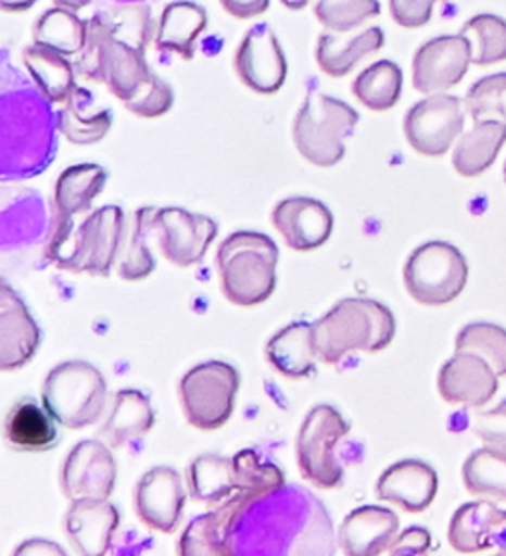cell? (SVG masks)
Returning <instances> with one entry per match:
<instances>
[{
	"label": "cell",
	"instance_id": "6da1fadb",
	"mask_svg": "<svg viewBox=\"0 0 506 556\" xmlns=\"http://www.w3.org/2000/svg\"><path fill=\"white\" fill-rule=\"evenodd\" d=\"M79 76L101 81L137 117L156 119L170 112L175 93L154 74L144 50L111 36L103 12L88 21V40L77 58Z\"/></svg>",
	"mask_w": 506,
	"mask_h": 556
},
{
	"label": "cell",
	"instance_id": "7a4b0ae2",
	"mask_svg": "<svg viewBox=\"0 0 506 556\" xmlns=\"http://www.w3.org/2000/svg\"><path fill=\"white\" fill-rule=\"evenodd\" d=\"M125 232L127 218L119 206L89 212L79 224L76 216L54 212L46 256L67 271L107 278L122 256Z\"/></svg>",
	"mask_w": 506,
	"mask_h": 556
},
{
	"label": "cell",
	"instance_id": "3957f363",
	"mask_svg": "<svg viewBox=\"0 0 506 556\" xmlns=\"http://www.w3.org/2000/svg\"><path fill=\"white\" fill-rule=\"evenodd\" d=\"M396 319L392 312L375 300H344L325 317L313 323L315 355L327 365L341 363L354 351L378 353L392 343Z\"/></svg>",
	"mask_w": 506,
	"mask_h": 556
},
{
	"label": "cell",
	"instance_id": "277c9868",
	"mask_svg": "<svg viewBox=\"0 0 506 556\" xmlns=\"http://www.w3.org/2000/svg\"><path fill=\"white\" fill-rule=\"evenodd\" d=\"M279 250L269 236L238 230L228 236L216 254L224 298L253 307L271 298L277 283Z\"/></svg>",
	"mask_w": 506,
	"mask_h": 556
},
{
	"label": "cell",
	"instance_id": "5b68a950",
	"mask_svg": "<svg viewBox=\"0 0 506 556\" xmlns=\"http://www.w3.org/2000/svg\"><path fill=\"white\" fill-rule=\"evenodd\" d=\"M360 115L337 98L308 91L293 122V141L315 167H334L346 153L344 141L354 134Z\"/></svg>",
	"mask_w": 506,
	"mask_h": 556
},
{
	"label": "cell",
	"instance_id": "8992f818",
	"mask_svg": "<svg viewBox=\"0 0 506 556\" xmlns=\"http://www.w3.org/2000/svg\"><path fill=\"white\" fill-rule=\"evenodd\" d=\"M105 396V379L98 368L84 361H69L52 368L42 392L46 410L74 430L100 420Z\"/></svg>",
	"mask_w": 506,
	"mask_h": 556
},
{
	"label": "cell",
	"instance_id": "52a82bcc",
	"mask_svg": "<svg viewBox=\"0 0 506 556\" xmlns=\"http://www.w3.org/2000/svg\"><path fill=\"white\" fill-rule=\"evenodd\" d=\"M469 266L450 242H428L416 248L404 267V283L421 305H445L457 300L467 286Z\"/></svg>",
	"mask_w": 506,
	"mask_h": 556
},
{
	"label": "cell",
	"instance_id": "ba28073f",
	"mask_svg": "<svg viewBox=\"0 0 506 556\" xmlns=\"http://www.w3.org/2000/svg\"><path fill=\"white\" fill-rule=\"evenodd\" d=\"M349 432V422L329 404H320L308 412L298 438L299 471L308 483L322 490L341 485L344 469L337 447Z\"/></svg>",
	"mask_w": 506,
	"mask_h": 556
},
{
	"label": "cell",
	"instance_id": "9c48e42d",
	"mask_svg": "<svg viewBox=\"0 0 506 556\" xmlns=\"http://www.w3.org/2000/svg\"><path fill=\"white\" fill-rule=\"evenodd\" d=\"M238 389L240 372L228 363L210 361L190 368L178 389L188 422L199 430L222 428L231 418Z\"/></svg>",
	"mask_w": 506,
	"mask_h": 556
},
{
	"label": "cell",
	"instance_id": "30bf717a",
	"mask_svg": "<svg viewBox=\"0 0 506 556\" xmlns=\"http://www.w3.org/2000/svg\"><path fill=\"white\" fill-rule=\"evenodd\" d=\"M218 236V224L210 216L168 206L154 208L151 238L161 254L178 267L200 264Z\"/></svg>",
	"mask_w": 506,
	"mask_h": 556
},
{
	"label": "cell",
	"instance_id": "8fae6325",
	"mask_svg": "<svg viewBox=\"0 0 506 556\" xmlns=\"http://www.w3.org/2000/svg\"><path fill=\"white\" fill-rule=\"evenodd\" d=\"M463 125L461 100L447 93H431L407 110L404 134L409 147L419 155L441 156L461 135Z\"/></svg>",
	"mask_w": 506,
	"mask_h": 556
},
{
	"label": "cell",
	"instance_id": "7c38bea8",
	"mask_svg": "<svg viewBox=\"0 0 506 556\" xmlns=\"http://www.w3.org/2000/svg\"><path fill=\"white\" fill-rule=\"evenodd\" d=\"M233 70L243 86L262 96H271L283 88L287 58L283 46L269 24H253L243 34L233 56Z\"/></svg>",
	"mask_w": 506,
	"mask_h": 556
},
{
	"label": "cell",
	"instance_id": "4fadbf2b",
	"mask_svg": "<svg viewBox=\"0 0 506 556\" xmlns=\"http://www.w3.org/2000/svg\"><path fill=\"white\" fill-rule=\"evenodd\" d=\"M473 62V46L465 34L438 36L414 56V88L419 93H441L457 86Z\"/></svg>",
	"mask_w": 506,
	"mask_h": 556
},
{
	"label": "cell",
	"instance_id": "5bb4252c",
	"mask_svg": "<svg viewBox=\"0 0 506 556\" xmlns=\"http://www.w3.org/2000/svg\"><path fill=\"white\" fill-rule=\"evenodd\" d=\"M117 469L110 450L88 440L69 452L62 469V490L69 501L107 500L115 488Z\"/></svg>",
	"mask_w": 506,
	"mask_h": 556
},
{
	"label": "cell",
	"instance_id": "9a60e30c",
	"mask_svg": "<svg viewBox=\"0 0 506 556\" xmlns=\"http://www.w3.org/2000/svg\"><path fill=\"white\" fill-rule=\"evenodd\" d=\"M498 389V375L483 356L457 351L440 370L438 390L453 406L479 408L491 401Z\"/></svg>",
	"mask_w": 506,
	"mask_h": 556
},
{
	"label": "cell",
	"instance_id": "2e32d148",
	"mask_svg": "<svg viewBox=\"0 0 506 556\" xmlns=\"http://www.w3.org/2000/svg\"><path fill=\"white\" fill-rule=\"evenodd\" d=\"M271 224L291 250L308 252L327 244L334 228V218L329 206L317 199L291 197L277 202L271 212Z\"/></svg>",
	"mask_w": 506,
	"mask_h": 556
},
{
	"label": "cell",
	"instance_id": "e0dca14e",
	"mask_svg": "<svg viewBox=\"0 0 506 556\" xmlns=\"http://www.w3.org/2000/svg\"><path fill=\"white\" fill-rule=\"evenodd\" d=\"M135 509L149 529L173 533L185 509V490L177 469L159 466L147 471L135 491Z\"/></svg>",
	"mask_w": 506,
	"mask_h": 556
},
{
	"label": "cell",
	"instance_id": "ac0fdd59",
	"mask_svg": "<svg viewBox=\"0 0 506 556\" xmlns=\"http://www.w3.org/2000/svg\"><path fill=\"white\" fill-rule=\"evenodd\" d=\"M40 331L18 293L0 279V370H16L33 358Z\"/></svg>",
	"mask_w": 506,
	"mask_h": 556
},
{
	"label": "cell",
	"instance_id": "d6986e66",
	"mask_svg": "<svg viewBox=\"0 0 506 556\" xmlns=\"http://www.w3.org/2000/svg\"><path fill=\"white\" fill-rule=\"evenodd\" d=\"M440 488V478L430 464L404 459L385 469L376 483L378 500L396 503L407 513H421L430 507Z\"/></svg>",
	"mask_w": 506,
	"mask_h": 556
},
{
	"label": "cell",
	"instance_id": "ffe728a7",
	"mask_svg": "<svg viewBox=\"0 0 506 556\" xmlns=\"http://www.w3.org/2000/svg\"><path fill=\"white\" fill-rule=\"evenodd\" d=\"M400 531L396 513L366 505L354 509L341 525L339 545L351 556H376L385 553Z\"/></svg>",
	"mask_w": 506,
	"mask_h": 556
},
{
	"label": "cell",
	"instance_id": "44dd1931",
	"mask_svg": "<svg viewBox=\"0 0 506 556\" xmlns=\"http://www.w3.org/2000/svg\"><path fill=\"white\" fill-rule=\"evenodd\" d=\"M119 525V513L105 500H76L66 515L69 543L81 555H105Z\"/></svg>",
	"mask_w": 506,
	"mask_h": 556
},
{
	"label": "cell",
	"instance_id": "7402d4cb",
	"mask_svg": "<svg viewBox=\"0 0 506 556\" xmlns=\"http://www.w3.org/2000/svg\"><path fill=\"white\" fill-rule=\"evenodd\" d=\"M206 26L208 12L202 4L192 0H175L166 4L159 18L154 42L161 52L177 54L188 62L197 54V45Z\"/></svg>",
	"mask_w": 506,
	"mask_h": 556
},
{
	"label": "cell",
	"instance_id": "603a6c76",
	"mask_svg": "<svg viewBox=\"0 0 506 556\" xmlns=\"http://www.w3.org/2000/svg\"><path fill=\"white\" fill-rule=\"evenodd\" d=\"M506 527V511L491 501L465 503L453 513L450 523V545L457 553H479L493 545L501 529Z\"/></svg>",
	"mask_w": 506,
	"mask_h": 556
},
{
	"label": "cell",
	"instance_id": "cb8c5ba5",
	"mask_svg": "<svg viewBox=\"0 0 506 556\" xmlns=\"http://www.w3.org/2000/svg\"><path fill=\"white\" fill-rule=\"evenodd\" d=\"M23 62L34 84L50 103H66L76 86V64L50 46L33 42L23 50Z\"/></svg>",
	"mask_w": 506,
	"mask_h": 556
},
{
	"label": "cell",
	"instance_id": "d4e9b609",
	"mask_svg": "<svg viewBox=\"0 0 506 556\" xmlns=\"http://www.w3.org/2000/svg\"><path fill=\"white\" fill-rule=\"evenodd\" d=\"M384 42V30L378 26L356 34L353 38H341L339 33H325L319 36L315 58L327 76L342 78L351 74L360 60L382 50Z\"/></svg>",
	"mask_w": 506,
	"mask_h": 556
},
{
	"label": "cell",
	"instance_id": "484cf974",
	"mask_svg": "<svg viewBox=\"0 0 506 556\" xmlns=\"http://www.w3.org/2000/svg\"><path fill=\"white\" fill-rule=\"evenodd\" d=\"M267 361L279 375L289 379H303L315 370V346H313V325L291 323L286 329L271 337L265 349Z\"/></svg>",
	"mask_w": 506,
	"mask_h": 556
},
{
	"label": "cell",
	"instance_id": "4316f807",
	"mask_svg": "<svg viewBox=\"0 0 506 556\" xmlns=\"http://www.w3.org/2000/svg\"><path fill=\"white\" fill-rule=\"evenodd\" d=\"M505 143V122H475L473 129L455 146L453 167L461 177H479L495 163Z\"/></svg>",
	"mask_w": 506,
	"mask_h": 556
},
{
	"label": "cell",
	"instance_id": "83f0119b",
	"mask_svg": "<svg viewBox=\"0 0 506 556\" xmlns=\"http://www.w3.org/2000/svg\"><path fill=\"white\" fill-rule=\"evenodd\" d=\"M54 416L34 401L16 402L4 420V438L18 452H46L58 444Z\"/></svg>",
	"mask_w": 506,
	"mask_h": 556
},
{
	"label": "cell",
	"instance_id": "f1b7e54d",
	"mask_svg": "<svg viewBox=\"0 0 506 556\" xmlns=\"http://www.w3.org/2000/svg\"><path fill=\"white\" fill-rule=\"evenodd\" d=\"M113 123L111 110L96 105L91 91L84 88L74 89L67 98L64 110L60 112V129L67 141L74 146H93L101 141Z\"/></svg>",
	"mask_w": 506,
	"mask_h": 556
},
{
	"label": "cell",
	"instance_id": "f546056e",
	"mask_svg": "<svg viewBox=\"0 0 506 556\" xmlns=\"http://www.w3.org/2000/svg\"><path fill=\"white\" fill-rule=\"evenodd\" d=\"M107 173L100 165H76L60 175L54 189V212L64 216L88 214L105 190Z\"/></svg>",
	"mask_w": 506,
	"mask_h": 556
},
{
	"label": "cell",
	"instance_id": "4dcf8cb0",
	"mask_svg": "<svg viewBox=\"0 0 506 556\" xmlns=\"http://www.w3.org/2000/svg\"><path fill=\"white\" fill-rule=\"evenodd\" d=\"M154 424L151 402L143 392L125 389L115 394V404L110 420L101 428L100 434L111 445H125L131 440L143 438Z\"/></svg>",
	"mask_w": 506,
	"mask_h": 556
},
{
	"label": "cell",
	"instance_id": "1f68e13d",
	"mask_svg": "<svg viewBox=\"0 0 506 556\" xmlns=\"http://www.w3.org/2000/svg\"><path fill=\"white\" fill-rule=\"evenodd\" d=\"M33 36L38 45L50 46L66 56H79L88 40V21L79 18L77 12L54 7L36 18Z\"/></svg>",
	"mask_w": 506,
	"mask_h": 556
},
{
	"label": "cell",
	"instance_id": "d6a6232c",
	"mask_svg": "<svg viewBox=\"0 0 506 556\" xmlns=\"http://www.w3.org/2000/svg\"><path fill=\"white\" fill-rule=\"evenodd\" d=\"M463 483L467 491L489 501H506V452L484 445L463 464Z\"/></svg>",
	"mask_w": 506,
	"mask_h": 556
},
{
	"label": "cell",
	"instance_id": "836d02e7",
	"mask_svg": "<svg viewBox=\"0 0 506 556\" xmlns=\"http://www.w3.org/2000/svg\"><path fill=\"white\" fill-rule=\"evenodd\" d=\"M188 485L197 501L220 503L238 490L233 459L206 454L200 456L188 468Z\"/></svg>",
	"mask_w": 506,
	"mask_h": 556
},
{
	"label": "cell",
	"instance_id": "e575fe53",
	"mask_svg": "<svg viewBox=\"0 0 506 556\" xmlns=\"http://www.w3.org/2000/svg\"><path fill=\"white\" fill-rule=\"evenodd\" d=\"M404 74L394 62L380 60L366 67L354 79L353 93L372 112H385L396 105L402 96Z\"/></svg>",
	"mask_w": 506,
	"mask_h": 556
},
{
	"label": "cell",
	"instance_id": "d590c367",
	"mask_svg": "<svg viewBox=\"0 0 506 556\" xmlns=\"http://www.w3.org/2000/svg\"><path fill=\"white\" fill-rule=\"evenodd\" d=\"M153 208L144 206L132 214L131 226L125 232L123 240L122 256H119V276L123 279H144L153 271L154 256L151 252V218Z\"/></svg>",
	"mask_w": 506,
	"mask_h": 556
},
{
	"label": "cell",
	"instance_id": "8d00e7d4",
	"mask_svg": "<svg viewBox=\"0 0 506 556\" xmlns=\"http://www.w3.org/2000/svg\"><path fill=\"white\" fill-rule=\"evenodd\" d=\"M455 351L483 356L498 377H506V329L493 323H469L457 339Z\"/></svg>",
	"mask_w": 506,
	"mask_h": 556
},
{
	"label": "cell",
	"instance_id": "74e56055",
	"mask_svg": "<svg viewBox=\"0 0 506 556\" xmlns=\"http://www.w3.org/2000/svg\"><path fill=\"white\" fill-rule=\"evenodd\" d=\"M465 36H473V64L491 66L506 60V21L496 14H477L461 28Z\"/></svg>",
	"mask_w": 506,
	"mask_h": 556
},
{
	"label": "cell",
	"instance_id": "f35d334b",
	"mask_svg": "<svg viewBox=\"0 0 506 556\" xmlns=\"http://www.w3.org/2000/svg\"><path fill=\"white\" fill-rule=\"evenodd\" d=\"M378 0H319L315 16L330 33H351L380 14Z\"/></svg>",
	"mask_w": 506,
	"mask_h": 556
},
{
	"label": "cell",
	"instance_id": "ab89813d",
	"mask_svg": "<svg viewBox=\"0 0 506 556\" xmlns=\"http://www.w3.org/2000/svg\"><path fill=\"white\" fill-rule=\"evenodd\" d=\"M101 12L107 21L113 38L137 46L147 52V46L153 40L154 33L153 11L147 4H131L122 9L117 7Z\"/></svg>",
	"mask_w": 506,
	"mask_h": 556
},
{
	"label": "cell",
	"instance_id": "60d3db41",
	"mask_svg": "<svg viewBox=\"0 0 506 556\" xmlns=\"http://www.w3.org/2000/svg\"><path fill=\"white\" fill-rule=\"evenodd\" d=\"M465 110L473 122L506 123V72L475 81L465 96Z\"/></svg>",
	"mask_w": 506,
	"mask_h": 556
},
{
	"label": "cell",
	"instance_id": "b9f144b4",
	"mask_svg": "<svg viewBox=\"0 0 506 556\" xmlns=\"http://www.w3.org/2000/svg\"><path fill=\"white\" fill-rule=\"evenodd\" d=\"M233 466L238 491H248L257 500L283 488V473L276 466L264 464L252 450H243L233 457Z\"/></svg>",
	"mask_w": 506,
	"mask_h": 556
},
{
	"label": "cell",
	"instance_id": "7bdbcfd3",
	"mask_svg": "<svg viewBox=\"0 0 506 556\" xmlns=\"http://www.w3.org/2000/svg\"><path fill=\"white\" fill-rule=\"evenodd\" d=\"M473 432L483 440L484 445L506 452V401L501 402L495 410L475 416Z\"/></svg>",
	"mask_w": 506,
	"mask_h": 556
},
{
	"label": "cell",
	"instance_id": "ee69618b",
	"mask_svg": "<svg viewBox=\"0 0 506 556\" xmlns=\"http://www.w3.org/2000/svg\"><path fill=\"white\" fill-rule=\"evenodd\" d=\"M443 0H390V12L404 28H421L430 23L433 7Z\"/></svg>",
	"mask_w": 506,
	"mask_h": 556
},
{
	"label": "cell",
	"instance_id": "f6af8a7d",
	"mask_svg": "<svg viewBox=\"0 0 506 556\" xmlns=\"http://www.w3.org/2000/svg\"><path fill=\"white\" fill-rule=\"evenodd\" d=\"M430 546L431 536L426 529L409 527L406 531L396 534V539L392 541V545L385 553L396 556H418L428 553Z\"/></svg>",
	"mask_w": 506,
	"mask_h": 556
},
{
	"label": "cell",
	"instance_id": "bcb514c9",
	"mask_svg": "<svg viewBox=\"0 0 506 556\" xmlns=\"http://www.w3.org/2000/svg\"><path fill=\"white\" fill-rule=\"evenodd\" d=\"M271 0H220L222 9L238 21H253L269 9Z\"/></svg>",
	"mask_w": 506,
	"mask_h": 556
},
{
	"label": "cell",
	"instance_id": "7dc6e473",
	"mask_svg": "<svg viewBox=\"0 0 506 556\" xmlns=\"http://www.w3.org/2000/svg\"><path fill=\"white\" fill-rule=\"evenodd\" d=\"M38 0H0L2 12H26L33 9Z\"/></svg>",
	"mask_w": 506,
	"mask_h": 556
},
{
	"label": "cell",
	"instance_id": "c3c4849f",
	"mask_svg": "<svg viewBox=\"0 0 506 556\" xmlns=\"http://www.w3.org/2000/svg\"><path fill=\"white\" fill-rule=\"evenodd\" d=\"M93 0H54L55 7H62L67 11L79 12L81 9L89 7Z\"/></svg>",
	"mask_w": 506,
	"mask_h": 556
},
{
	"label": "cell",
	"instance_id": "681fc988",
	"mask_svg": "<svg viewBox=\"0 0 506 556\" xmlns=\"http://www.w3.org/2000/svg\"><path fill=\"white\" fill-rule=\"evenodd\" d=\"M289 11H303L311 0H281Z\"/></svg>",
	"mask_w": 506,
	"mask_h": 556
},
{
	"label": "cell",
	"instance_id": "f907efd6",
	"mask_svg": "<svg viewBox=\"0 0 506 556\" xmlns=\"http://www.w3.org/2000/svg\"><path fill=\"white\" fill-rule=\"evenodd\" d=\"M505 182H506V163H505Z\"/></svg>",
	"mask_w": 506,
	"mask_h": 556
}]
</instances>
